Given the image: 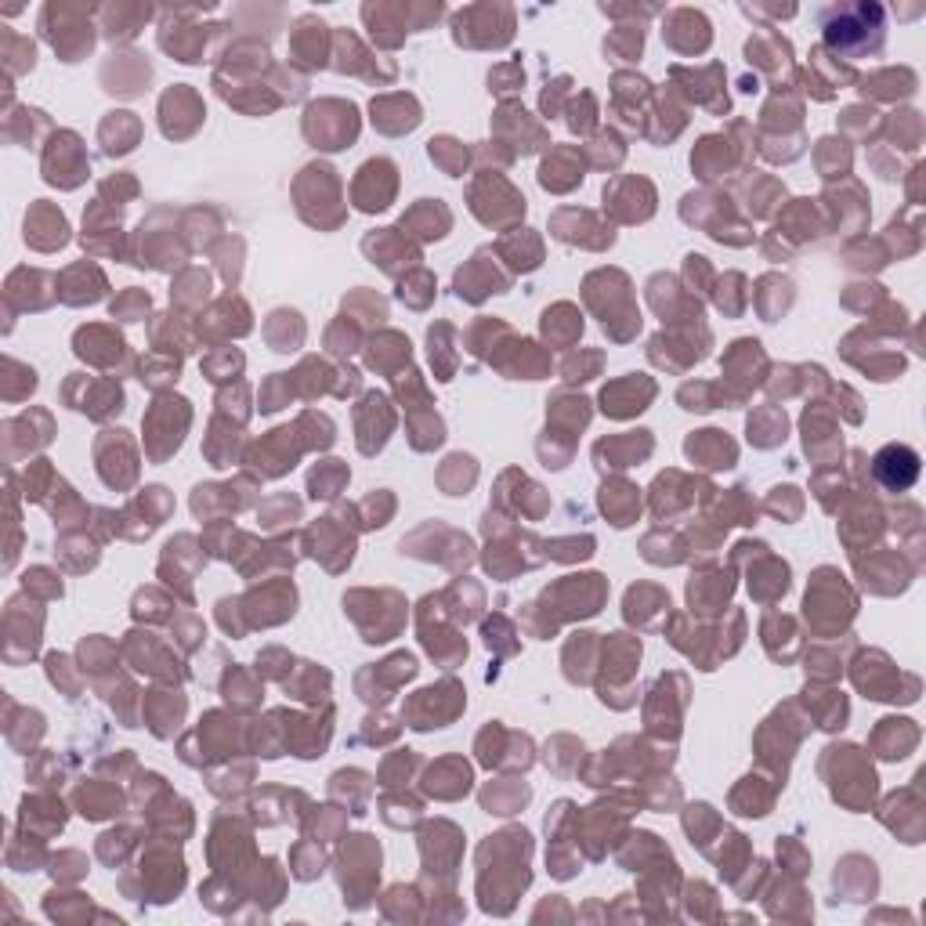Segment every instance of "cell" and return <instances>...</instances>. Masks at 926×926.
Instances as JSON below:
<instances>
[{
    "instance_id": "23",
    "label": "cell",
    "mask_w": 926,
    "mask_h": 926,
    "mask_svg": "<svg viewBox=\"0 0 926 926\" xmlns=\"http://www.w3.org/2000/svg\"><path fill=\"white\" fill-rule=\"evenodd\" d=\"M749 439L756 445H775L778 439H785V413L764 410L761 416H753L749 420Z\"/></svg>"
},
{
    "instance_id": "1",
    "label": "cell",
    "mask_w": 926,
    "mask_h": 926,
    "mask_svg": "<svg viewBox=\"0 0 926 926\" xmlns=\"http://www.w3.org/2000/svg\"><path fill=\"white\" fill-rule=\"evenodd\" d=\"M825 30V51L836 59H865L879 54L887 44V11L879 4H850V8H829L822 19Z\"/></svg>"
},
{
    "instance_id": "12",
    "label": "cell",
    "mask_w": 926,
    "mask_h": 926,
    "mask_svg": "<svg viewBox=\"0 0 926 926\" xmlns=\"http://www.w3.org/2000/svg\"><path fill=\"white\" fill-rule=\"evenodd\" d=\"M395 195V167L387 160H376L362 167V178L355 185V200L362 210H384Z\"/></svg>"
},
{
    "instance_id": "22",
    "label": "cell",
    "mask_w": 926,
    "mask_h": 926,
    "mask_svg": "<svg viewBox=\"0 0 926 926\" xmlns=\"http://www.w3.org/2000/svg\"><path fill=\"white\" fill-rule=\"evenodd\" d=\"M644 48V33H641V26H615V33L605 40V51L612 54V59H637Z\"/></svg>"
},
{
    "instance_id": "15",
    "label": "cell",
    "mask_w": 926,
    "mask_h": 926,
    "mask_svg": "<svg viewBox=\"0 0 926 926\" xmlns=\"http://www.w3.org/2000/svg\"><path fill=\"white\" fill-rule=\"evenodd\" d=\"M102 16V30L109 40H131L138 37V30H145V22L152 19L149 4H109L98 11Z\"/></svg>"
},
{
    "instance_id": "11",
    "label": "cell",
    "mask_w": 926,
    "mask_h": 926,
    "mask_svg": "<svg viewBox=\"0 0 926 926\" xmlns=\"http://www.w3.org/2000/svg\"><path fill=\"white\" fill-rule=\"evenodd\" d=\"M919 88V77L912 73L908 66H887L876 69L862 80V94L876 98V102H902V98H912Z\"/></svg>"
},
{
    "instance_id": "21",
    "label": "cell",
    "mask_w": 926,
    "mask_h": 926,
    "mask_svg": "<svg viewBox=\"0 0 926 926\" xmlns=\"http://www.w3.org/2000/svg\"><path fill=\"white\" fill-rule=\"evenodd\" d=\"M890 138L897 142V149L905 152H916L919 149V138H923V120L916 109H905V112H894L890 123H887Z\"/></svg>"
},
{
    "instance_id": "7",
    "label": "cell",
    "mask_w": 926,
    "mask_h": 926,
    "mask_svg": "<svg viewBox=\"0 0 926 926\" xmlns=\"http://www.w3.org/2000/svg\"><path fill=\"white\" fill-rule=\"evenodd\" d=\"M873 479L887 493H908L919 479V453L908 445H887L873 460Z\"/></svg>"
},
{
    "instance_id": "3",
    "label": "cell",
    "mask_w": 926,
    "mask_h": 926,
    "mask_svg": "<svg viewBox=\"0 0 926 926\" xmlns=\"http://www.w3.org/2000/svg\"><path fill=\"white\" fill-rule=\"evenodd\" d=\"M456 44L467 48H503L514 37V8L511 4H471L453 19Z\"/></svg>"
},
{
    "instance_id": "9",
    "label": "cell",
    "mask_w": 926,
    "mask_h": 926,
    "mask_svg": "<svg viewBox=\"0 0 926 926\" xmlns=\"http://www.w3.org/2000/svg\"><path fill=\"white\" fill-rule=\"evenodd\" d=\"M330 26L315 19V16H301L298 22H293V30H290V54H293V62H301L308 69H319V66H326V40H330Z\"/></svg>"
},
{
    "instance_id": "6",
    "label": "cell",
    "mask_w": 926,
    "mask_h": 926,
    "mask_svg": "<svg viewBox=\"0 0 926 926\" xmlns=\"http://www.w3.org/2000/svg\"><path fill=\"white\" fill-rule=\"evenodd\" d=\"M663 37H666V44L673 51H681V54H703L709 48V19L703 16V11H695V8H673L666 11V22H663Z\"/></svg>"
},
{
    "instance_id": "20",
    "label": "cell",
    "mask_w": 926,
    "mask_h": 926,
    "mask_svg": "<svg viewBox=\"0 0 926 926\" xmlns=\"http://www.w3.org/2000/svg\"><path fill=\"white\" fill-rule=\"evenodd\" d=\"M370 51L359 44V37L355 33H348L341 30L336 33V69L341 73H366V77H376L373 69H370Z\"/></svg>"
},
{
    "instance_id": "13",
    "label": "cell",
    "mask_w": 926,
    "mask_h": 926,
    "mask_svg": "<svg viewBox=\"0 0 926 926\" xmlns=\"http://www.w3.org/2000/svg\"><path fill=\"white\" fill-rule=\"evenodd\" d=\"M919 742V727L905 721V717H890L879 721L876 735H873V749L883 756V761H905V756L916 749Z\"/></svg>"
},
{
    "instance_id": "4",
    "label": "cell",
    "mask_w": 926,
    "mask_h": 926,
    "mask_svg": "<svg viewBox=\"0 0 926 926\" xmlns=\"http://www.w3.org/2000/svg\"><path fill=\"white\" fill-rule=\"evenodd\" d=\"M304 131L322 149H344L359 131L355 105L352 102H319V105L308 109Z\"/></svg>"
},
{
    "instance_id": "18",
    "label": "cell",
    "mask_w": 926,
    "mask_h": 926,
    "mask_svg": "<svg viewBox=\"0 0 926 926\" xmlns=\"http://www.w3.org/2000/svg\"><path fill=\"white\" fill-rule=\"evenodd\" d=\"M687 453L695 460H717L713 467H732L735 463V445L727 442L721 431H703L698 439L687 442Z\"/></svg>"
},
{
    "instance_id": "10",
    "label": "cell",
    "mask_w": 926,
    "mask_h": 926,
    "mask_svg": "<svg viewBox=\"0 0 926 926\" xmlns=\"http://www.w3.org/2000/svg\"><path fill=\"white\" fill-rule=\"evenodd\" d=\"M362 19L384 48H399L405 30H413L410 4H362Z\"/></svg>"
},
{
    "instance_id": "8",
    "label": "cell",
    "mask_w": 926,
    "mask_h": 926,
    "mask_svg": "<svg viewBox=\"0 0 926 926\" xmlns=\"http://www.w3.org/2000/svg\"><path fill=\"white\" fill-rule=\"evenodd\" d=\"M210 30H218V26L178 22L171 11H167V22H163V33H160V48L171 51L174 59H181V62H203Z\"/></svg>"
},
{
    "instance_id": "5",
    "label": "cell",
    "mask_w": 926,
    "mask_h": 926,
    "mask_svg": "<svg viewBox=\"0 0 926 926\" xmlns=\"http://www.w3.org/2000/svg\"><path fill=\"white\" fill-rule=\"evenodd\" d=\"M40 30L48 33V40L54 44V51H62L66 54V62H73V44L69 40H80L83 48L91 51L94 44V26L88 19V11L83 8H66V4H48L44 8V19H40Z\"/></svg>"
},
{
    "instance_id": "25",
    "label": "cell",
    "mask_w": 926,
    "mask_h": 926,
    "mask_svg": "<svg viewBox=\"0 0 926 926\" xmlns=\"http://www.w3.org/2000/svg\"><path fill=\"white\" fill-rule=\"evenodd\" d=\"M344 479H348V471H344L336 460L322 463L319 471H312V496H333L336 489H341Z\"/></svg>"
},
{
    "instance_id": "14",
    "label": "cell",
    "mask_w": 926,
    "mask_h": 926,
    "mask_svg": "<svg viewBox=\"0 0 926 926\" xmlns=\"http://www.w3.org/2000/svg\"><path fill=\"white\" fill-rule=\"evenodd\" d=\"M373 123L387 134H402L420 123V109L410 94H384L373 102Z\"/></svg>"
},
{
    "instance_id": "17",
    "label": "cell",
    "mask_w": 926,
    "mask_h": 926,
    "mask_svg": "<svg viewBox=\"0 0 926 926\" xmlns=\"http://www.w3.org/2000/svg\"><path fill=\"white\" fill-rule=\"evenodd\" d=\"M655 395V387L652 381H637V376H630L626 384H615V387H605V413L612 416H630V413H641L644 410V402H648Z\"/></svg>"
},
{
    "instance_id": "16",
    "label": "cell",
    "mask_w": 926,
    "mask_h": 926,
    "mask_svg": "<svg viewBox=\"0 0 926 926\" xmlns=\"http://www.w3.org/2000/svg\"><path fill=\"white\" fill-rule=\"evenodd\" d=\"M746 54L753 66L767 69V73H778V69H789L793 48H789V40H782L778 33H771V26H764V33H756L746 44Z\"/></svg>"
},
{
    "instance_id": "2",
    "label": "cell",
    "mask_w": 926,
    "mask_h": 926,
    "mask_svg": "<svg viewBox=\"0 0 926 926\" xmlns=\"http://www.w3.org/2000/svg\"><path fill=\"white\" fill-rule=\"evenodd\" d=\"M854 684L868 698H879V703H916L919 698V681L912 673H897L883 652L858 655V663H854Z\"/></svg>"
},
{
    "instance_id": "26",
    "label": "cell",
    "mask_w": 926,
    "mask_h": 926,
    "mask_svg": "<svg viewBox=\"0 0 926 926\" xmlns=\"http://www.w3.org/2000/svg\"><path fill=\"white\" fill-rule=\"evenodd\" d=\"M514 77H522V66H500L493 77H489V83H496V91H514L517 83H514Z\"/></svg>"
},
{
    "instance_id": "24",
    "label": "cell",
    "mask_w": 926,
    "mask_h": 926,
    "mask_svg": "<svg viewBox=\"0 0 926 926\" xmlns=\"http://www.w3.org/2000/svg\"><path fill=\"white\" fill-rule=\"evenodd\" d=\"M818 167L825 171V178H836V174H847V167H850V152L844 142H836V138H829V142H822L818 149Z\"/></svg>"
},
{
    "instance_id": "19",
    "label": "cell",
    "mask_w": 926,
    "mask_h": 926,
    "mask_svg": "<svg viewBox=\"0 0 926 926\" xmlns=\"http://www.w3.org/2000/svg\"><path fill=\"white\" fill-rule=\"evenodd\" d=\"M359 431H362V439H359L362 449H366V442H370V431H376V445L387 442L391 413L384 410V399H381V395H370L366 402H362V410H359Z\"/></svg>"
}]
</instances>
